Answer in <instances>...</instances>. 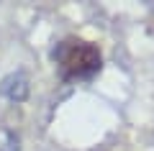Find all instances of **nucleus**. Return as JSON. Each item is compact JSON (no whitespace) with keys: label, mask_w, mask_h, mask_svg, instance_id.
Here are the masks:
<instances>
[{"label":"nucleus","mask_w":154,"mask_h":151,"mask_svg":"<svg viewBox=\"0 0 154 151\" xmlns=\"http://www.w3.org/2000/svg\"><path fill=\"white\" fill-rule=\"evenodd\" d=\"M54 64L59 72L62 80L75 82V80H90L100 72L103 67V56H100V49L93 41H85V38H64V41L57 44L54 49Z\"/></svg>","instance_id":"obj_1"},{"label":"nucleus","mask_w":154,"mask_h":151,"mask_svg":"<svg viewBox=\"0 0 154 151\" xmlns=\"http://www.w3.org/2000/svg\"><path fill=\"white\" fill-rule=\"evenodd\" d=\"M0 151H18V141H16V138H13V136H11V138H8V143L3 146V149H0Z\"/></svg>","instance_id":"obj_3"},{"label":"nucleus","mask_w":154,"mask_h":151,"mask_svg":"<svg viewBox=\"0 0 154 151\" xmlns=\"http://www.w3.org/2000/svg\"><path fill=\"white\" fill-rule=\"evenodd\" d=\"M0 92H3L8 100H16V103L26 100L28 97V80H26V74H23V72L8 74L5 80L0 82Z\"/></svg>","instance_id":"obj_2"}]
</instances>
